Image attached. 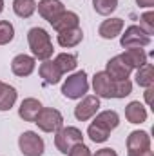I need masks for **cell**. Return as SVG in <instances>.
<instances>
[{
    "instance_id": "cell-1",
    "label": "cell",
    "mask_w": 154,
    "mask_h": 156,
    "mask_svg": "<svg viewBox=\"0 0 154 156\" xmlns=\"http://www.w3.org/2000/svg\"><path fill=\"white\" fill-rule=\"evenodd\" d=\"M93 89L98 98H125L132 93V82L131 80L116 82L105 71H98L93 76Z\"/></svg>"
},
{
    "instance_id": "cell-2",
    "label": "cell",
    "mask_w": 154,
    "mask_h": 156,
    "mask_svg": "<svg viewBox=\"0 0 154 156\" xmlns=\"http://www.w3.org/2000/svg\"><path fill=\"white\" fill-rule=\"evenodd\" d=\"M94 122L89 125L87 134L94 144H103L109 140L111 131H114L120 125V116L116 111H102L98 115H94Z\"/></svg>"
},
{
    "instance_id": "cell-3",
    "label": "cell",
    "mask_w": 154,
    "mask_h": 156,
    "mask_svg": "<svg viewBox=\"0 0 154 156\" xmlns=\"http://www.w3.org/2000/svg\"><path fill=\"white\" fill-rule=\"evenodd\" d=\"M27 42H29V49L33 53V58L38 60H49L53 56V42L49 33L44 27H31L27 31Z\"/></svg>"
},
{
    "instance_id": "cell-4",
    "label": "cell",
    "mask_w": 154,
    "mask_h": 156,
    "mask_svg": "<svg viewBox=\"0 0 154 156\" xmlns=\"http://www.w3.org/2000/svg\"><path fill=\"white\" fill-rule=\"evenodd\" d=\"M89 91V80L85 71H78L75 75L65 78L64 85H62V94L69 100H78L83 98Z\"/></svg>"
},
{
    "instance_id": "cell-5",
    "label": "cell",
    "mask_w": 154,
    "mask_h": 156,
    "mask_svg": "<svg viewBox=\"0 0 154 156\" xmlns=\"http://www.w3.org/2000/svg\"><path fill=\"white\" fill-rule=\"evenodd\" d=\"M78 144H83V134L78 127H62L54 134V145L62 154H67Z\"/></svg>"
},
{
    "instance_id": "cell-6",
    "label": "cell",
    "mask_w": 154,
    "mask_h": 156,
    "mask_svg": "<svg viewBox=\"0 0 154 156\" xmlns=\"http://www.w3.org/2000/svg\"><path fill=\"white\" fill-rule=\"evenodd\" d=\"M127 156H154L151 151V136L145 131H132L127 136Z\"/></svg>"
},
{
    "instance_id": "cell-7",
    "label": "cell",
    "mask_w": 154,
    "mask_h": 156,
    "mask_svg": "<svg viewBox=\"0 0 154 156\" xmlns=\"http://www.w3.org/2000/svg\"><path fill=\"white\" fill-rule=\"evenodd\" d=\"M35 123L38 125V129L44 131V133H56L58 129L64 127V116H62V113L58 109L42 107L37 120H35Z\"/></svg>"
},
{
    "instance_id": "cell-8",
    "label": "cell",
    "mask_w": 154,
    "mask_h": 156,
    "mask_svg": "<svg viewBox=\"0 0 154 156\" xmlns=\"http://www.w3.org/2000/svg\"><path fill=\"white\" fill-rule=\"evenodd\" d=\"M18 147L24 156H42L45 151V144L35 131H26L18 138Z\"/></svg>"
},
{
    "instance_id": "cell-9",
    "label": "cell",
    "mask_w": 154,
    "mask_h": 156,
    "mask_svg": "<svg viewBox=\"0 0 154 156\" xmlns=\"http://www.w3.org/2000/svg\"><path fill=\"white\" fill-rule=\"evenodd\" d=\"M149 44H151V37L140 26H129L125 29V33L121 35V38H120V45L125 47V49H131V47H145Z\"/></svg>"
},
{
    "instance_id": "cell-10",
    "label": "cell",
    "mask_w": 154,
    "mask_h": 156,
    "mask_svg": "<svg viewBox=\"0 0 154 156\" xmlns=\"http://www.w3.org/2000/svg\"><path fill=\"white\" fill-rule=\"evenodd\" d=\"M98 109H100V98L96 94L83 96V100L75 107V118L78 122H87L98 113Z\"/></svg>"
},
{
    "instance_id": "cell-11",
    "label": "cell",
    "mask_w": 154,
    "mask_h": 156,
    "mask_svg": "<svg viewBox=\"0 0 154 156\" xmlns=\"http://www.w3.org/2000/svg\"><path fill=\"white\" fill-rule=\"evenodd\" d=\"M37 9H38L40 16H42L44 20H47L49 24H53V22L65 11L64 4H62L60 0H40L38 4H37Z\"/></svg>"
},
{
    "instance_id": "cell-12",
    "label": "cell",
    "mask_w": 154,
    "mask_h": 156,
    "mask_svg": "<svg viewBox=\"0 0 154 156\" xmlns=\"http://www.w3.org/2000/svg\"><path fill=\"white\" fill-rule=\"evenodd\" d=\"M105 73L113 78V80L120 82V80H129L132 69H131V67L123 62V58L118 55V56H113V58L105 64Z\"/></svg>"
},
{
    "instance_id": "cell-13",
    "label": "cell",
    "mask_w": 154,
    "mask_h": 156,
    "mask_svg": "<svg viewBox=\"0 0 154 156\" xmlns=\"http://www.w3.org/2000/svg\"><path fill=\"white\" fill-rule=\"evenodd\" d=\"M37 67V60L29 55H16L11 62V71L16 76H29Z\"/></svg>"
},
{
    "instance_id": "cell-14",
    "label": "cell",
    "mask_w": 154,
    "mask_h": 156,
    "mask_svg": "<svg viewBox=\"0 0 154 156\" xmlns=\"http://www.w3.org/2000/svg\"><path fill=\"white\" fill-rule=\"evenodd\" d=\"M38 73H40V78L47 83V85H54V83H58L62 76H64V73L58 69V66H56V62L54 60H44L42 64H40L38 67Z\"/></svg>"
},
{
    "instance_id": "cell-15",
    "label": "cell",
    "mask_w": 154,
    "mask_h": 156,
    "mask_svg": "<svg viewBox=\"0 0 154 156\" xmlns=\"http://www.w3.org/2000/svg\"><path fill=\"white\" fill-rule=\"evenodd\" d=\"M121 31H123V20L121 18H107L98 27V35L103 40L116 38L118 35H121Z\"/></svg>"
},
{
    "instance_id": "cell-16",
    "label": "cell",
    "mask_w": 154,
    "mask_h": 156,
    "mask_svg": "<svg viewBox=\"0 0 154 156\" xmlns=\"http://www.w3.org/2000/svg\"><path fill=\"white\" fill-rule=\"evenodd\" d=\"M40 109H42V104L37 98H26V100H22V104L18 107V116L24 122H35Z\"/></svg>"
},
{
    "instance_id": "cell-17",
    "label": "cell",
    "mask_w": 154,
    "mask_h": 156,
    "mask_svg": "<svg viewBox=\"0 0 154 156\" xmlns=\"http://www.w3.org/2000/svg\"><path fill=\"white\" fill-rule=\"evenodd\" d=\"M120 56L123 58V62H125L131 69H138V67H142L143 64H147V53H145L142 47H131V49H127L125 53H121Z\"/></svg>"
},
{
    "instance_id": "cell-18",
    "label": "cell",
    "mask_w": 154,
    "mask_h": 156,
    "mask_svg": "<svg viewBox=\"0 0 154 156\" xmlns=\"http://www.w3.org/2000/svg\"><path fill=\"white\" fill-rule=\"evenodd\" d=\"M53 29L56 33H62L65 29H73V27H78L80 26V16H78L75 11H64L53 24Z\"/></svg>"
},
{
    "instance_id": "cell-19",
    "label": "cell",
    "mask_w": 154,
    "mask_h": 156,
    "mask_svg": "<svg viewBox=\"0 0 154 156\" xmlns=\"http://www.w3.org/2000/svg\"><path fill=\"white\" fill-rule=\"evenodd\" d=\"M82 40H83V31H82L80 26L58 33V44H60L62 47H76Z\"/></svg>"
},
{
    "instance_id": "cell-20",
    "label": "cell",
    "mask_w": 154,
    "mask_h": 156,
    "mask_svg": "<svg viewBox=\"0 0 154 156\" xmlns=\"http://www.w3.org/2000/svg\"><path fill=\"white\" fill-rule=\"evenodd\" d=\"M125 118L131 123H143L147 120V109H145V105L142 102H138V100L131 102L125 107Z\"/></svg>"
},
{
    "instance_id": "cell-21",
    "label": "cell",
    "mask_w": 154,
    "mask_h": 156,
    "mask_svg": "<svg viewBox=\"0 0 154 156\" xmlns=\"http://www.w3.org/2000/svg\"><path fill=\"white\" fill-rule=\"evenodd\" d=\"M16 102V89L0 80V111H9Z\"/></svg>"
},
{
    "instance_id": "cell-22",
    "label": "cell",
    "mask_w": 154,
    "mask_h": 156,
    "mask_svg": "<svg viewBox=\"0 0 154 156\" xmlns=\"http://www.w3.org/2000/svg\"><path fill=\"white\" fill-rule=\"evenodd\" d=\"M136 83L140 87H151L154 85V67L152 64H143L142 67H138L136 71Z\"/></svg>"
},
{
    "instance_id": "cell-23",
    "label": "cell",
    "mask_w": 154,
    "mask_h": 156,
    "mask_svg": "<svg viewBox=\"0 0 154 156\" xmlns=\"http://www.w3.org/2000/svg\"><path fill=\"white\" fill-rule=\"evenodd\" d=\"M54 62H56L58 69H60L64 75H65V73L75 71V69H76V66H78L76 55H71V53H60V55H56Z\"/></svg>"
},
{
    "instance_id": "cell-24",
    "label": "cell",
    "mask_w": 154,
    "mask_h": 156,
    "mask_svg": "<svg viewBox=\"0 0 154 156\" xmlns=\"http://www.w3.org/2000/svg\"><path fill=\"white\" fill-rule=\"evenodd\" d=\"M13 11L20 18H29L37 11V2L35 0H13Z\"/></svg>"
},
{
    "instance_id": "cell-25",
    "label": "cell",
    "mask_w": 154,
    "mask_h": 156,
    "mask_svg": "<svg viewBox=\"0 0 154 156\" xmlns=\"http://www.w3.org/2000/svg\"><path fill=\"white\" fill-rule=\"evenodd\" d=\"M93 7L98 15L102 16H109L113 11L118 7V0H93Z\"/></svg>"
},
{
    "instance_id": "cell-26",
    "label": "cell",
    "mask_w": 154,
    "mask_h": 156,
    "mask_svg": "<svg viewBox=\"0 0 154 156\" xmlns=\"http://www.w3.org/2000/svg\"><path fill=\"white\" fill-rule=\"evenodd\" d=\"M15 38V27L9 20H0V45L9 44Z\"/></svg>"
},
{
    "instance_id": "cell-27",
    "label": "cell",
    "mask_w": 154,
    "mask_h": 156,
    "mask_svg": "<svg viewBox=\"0 0 154 156\" xmlns=\"http://www.w3.org/2000/svg\"><path fill=\"white\" fill-rule=\"evenodd\" d=\"M140 27L151 37L154 35V11H147L140 16Z\"/></svg>"
},
{
    "instance_id": "cell-28",
    "label": "cell",
    "mask_w": 154,
    "mask_h": 156,
    "mask_svg": "<svg viewBox=\"0 0 154 156\" xmlns=\"http://www.w3.org/2000/svg\"><path fill=\"white\" fill-rule=\"evenodd\" d=\"M67 154L69 156H93L91 154V149H89L85 144H78V145H75Z\"/></svg>"
},
{
    "instance_id": "cell-29",
    "label": "cell",
    "mask_w": 154,
    "mask_h": 156,
    "mask_svg": "<svg viewBox=\"0 0 154 156\" xmlns=\"http://www.w3.org/2000/svg\"><path fill=\"white\" fill-rule=\"evenodd\" d=\"M93 156H118L114 149H111V147H103V149H100V151H96Z\"/></svg>"
},
{
    "instance_id": "cell-30",
    "label": "cell",
    "mask_w": 154,
    "mask_h": 156,
    "mask_svg": "<svg viewBox=\"0 0 154 156\" xmlns=\"http://www.w3.org/2000/svg\"><path fill=\"white\" fill-rule=\"evenodd\" d=\"M152 93H154V85L145 87V102H147V105H152Z\"/></svg>"
},
{
    "instance_id": "cell-31",
    "label": "cell",
    "mask_w": 154,
    "mask_h": 156,
    "mask_svg": "<svg viewBox=\"0 0 154 156\" xmlns=\"http://www.w3.org/2000/svg\"><path fill=\"white\" fill-rule=\"evenodd\" d=\"M136 4L140 5V7H147V9H151L154 5V0H136Z\"/></svg>"
},
{
    "instance_id": "cell-32",
    "label": "cell",
    "mask_w": 154,
    "mask_h": 156,
    "mask_svg": "<svg viewBox=\"0 0 154 156\" xmlns=\"http://www.w3.org/2000/svg\"><path fill=\"white\" fill-rule=\"evenodd\" d=\"M4 11V0H0V13Z\"/></svg>"
}]
</instances>
